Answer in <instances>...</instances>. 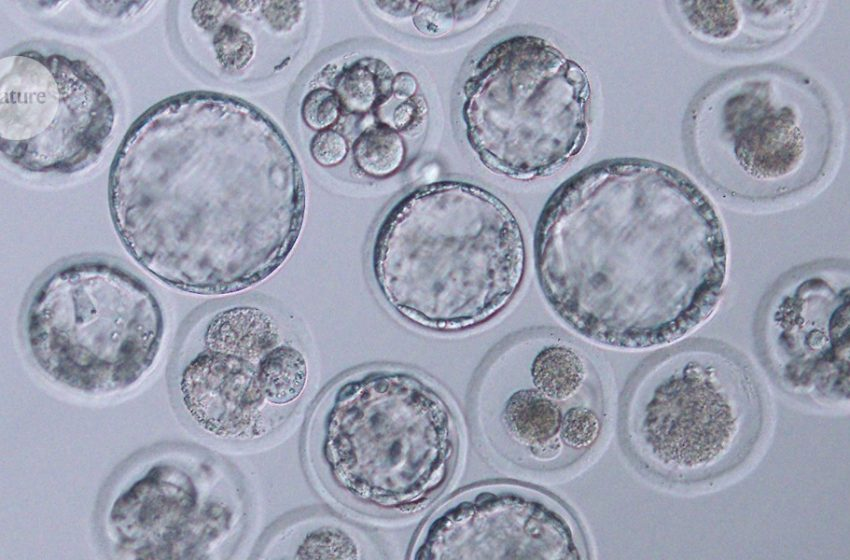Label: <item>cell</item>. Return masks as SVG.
I'll list each match as a JSON object with an SVG mask.
<instances>
[{"mask_svg":"<svg viewBox=\"0 0 850 560\" xmlns=\"http://www.w3.org/2000/svg\"><path fill=\"white\" fill-rule=\"evenodd\" d=\"M534 255L554 313L584 338L623 350L696 330L727 278L712 202L681 172L642 159L601 161L563 182L540 214Z\"/></svg>","mask_w":850,"mask_h":560,"instance_id":"obj_1","label":"cell"},{"mask_svg":"<svg viewBox=\"0 0 850 560\" xmlns=\"http://www.w3.org/2000/svg\"><path fill=\"white\" fill-rule=\"evenodd\" d=\"M226 103L191 93L140 115L113 159L108 202L131 257L183 292L225 295L255 286L288 258L303 191L244 184L225 151Z\"/></svg>","mask_w":850,"mask_h":560,"instance_id":"obj_2","label":"cell"},{"mask_svg":"<svg viewBox=\"0 0 850 560\" xmlns=\"http://www.w3.org/2000/svg\"><path fill=\"white\" fill-rule=\"evenodd\" d=\"M307 470L331 501L364 517L416 515L450 484L461 453L458 417L428 378L375 366L332 383L303 440Z\"/></svg>","mask_w":850,"mask_h":560,"instance_id":"obj_3","label":"cell"},{"mask_svg":"<svg viewBox=\"0 0 850 560\" xmlns=\"http://www.w3.org/2000/svg\"><path fill=\"white\" fill-rule=\"evenodd\" d=\"M526 262L523 231L507 203L456 180L401 197L369 248L371 277L386 306L436 332L469 330L499 315L520 290Z\"/></svg>","mask_w":850,"mask_h":560,"instance_id":"obj_4","label":"cell"},{"mask_svg":"<svg viewBox=\"0 0 850 560\" xmlns=\"http://www.w3.org/2000/svg\"><path fill=\"white\" fill-rule=\"evenodd\" d=\"M770 409L750 364L711 341L671 348L632 377L620 414L625 450L654 482L706 490L743 472L763 447Z\"/></svg>","mask_w":850,"mask_h":560,"instance_id":"obj_5","label":"cell"},{"mask_svg":"<svg viewBox=\"0 0 850 560\" xmlns=\"http://www.w3.org/2000/svg\"><path fill=\"white\" fill-rule=\"evenodd\" d=\"M688 151L700 177L724 198L785 202L820 183L832 165L837 124L823 89L781 66L728 71L694 100Z\"/></svg>","mask_w":850,"mask_h":560,"instance_id":"obj_6","label":"cell"},{"mask_svg":"<svg viewBox=\"0 0 850 560\" xmlns=\"http://www.w3.org/2000/svg\"><path fill=\"white\" fill-rule=\"evenodd\" d=\"M596 356L560 332L535 330L498 347L476 378L471 414L478 442L499 467L558 478L601 447L609 401Z\"/></svg>","mask_w":850,"mask_h":560,"instance_id":"obj_7","label":"cell"},{"mask_svg":"<svg viewBox=\"0 0 850 560\" xmlns=\"http://www.w3.org/2000/svg\"><path fill=\"white\" fill-rule=\"evenodd\" d=\"M310 383L297 332L271 305L223 300L198 311L183 329L169 385L177 412L209 439L259 443L280 431Z\"/></svg>","mask_w":850,"mask_h":560,"instance_id":"obj_8","label":"cell"},{"mask_svg":"<svg viewBox=\"0 0 850 560\" xmlns=\"http://www.w3.org/2000/svg\"><path fill=\"white\" fill-rule=\"evenodd\" d=\"M22 338L48 380L87 396L124 392L151 371L165 334L162 306L137 274L111 260L79 257L31 288Z\"/></svg>","mask_w":850,"mask_h":560,"instance_id":"obj_9","label":"cell"},{"mask_svg":"<svg viewBox=\"0 0 850 560\" xmlns=\"http://www.w3.org/2000/svg\"><path fill=\"white\" fill-rule=\"evenodd\" d=\"M586 71L550 40L516 34L487 47L462 86L469 146L490 171L516 180L551 175L588 139Z\"/></svg>","mask_w":850,"mask_h":560,"instance_id":"obj_10","label":"cell"},{"mask_svg":"<svg viewBox=\"0 0 850 560\" xmlns=\"http://www.w3.org/2000/svg\"><path fill=\"white\" fill-rule=\"evenodd\" d=\"M248 500L222 456L185 443L135 452L111 473L95 528L111 559L222 560L240 542Z\"/></svg>","mask_w":850,"mask_h":560,"instance_id":"obj_11","label":"cell"},{"mask_svg":"<svg viewBox=\"0 0 850 560\" xmlns=\"http://www.w3.org/2000/svg\"><path fill=\"white\" fill-rule=\"evenodd\" d=\"M1 152L20 170L71 175L100 158L115 124L102 77L82 59L21 50L0 61Z\"/></svg>","mask_w":850,"mask_h":560,"instance_id":"obj_12","label":"cell"},{"mask_svg":"<svg viewBox=\"0 0 850 560\" xmlns=\"http://www.w3.org/2000/svg\"><path fill=\"white\" fill-rule=\"evenodd\" d=\"M763 358L788 393L815 406L849 402V268L801 267L769 294L759 320Z\"/></svg>","mask_w":850,"mask_h":560,"instance_id":"obj_13","label":"cell"},{"mask_svg":"<svg viewBox=\"0 0 850 560\" xmlns=\"http://www.w3.org/2000/svg\"><path fill=\"white\" fill-rule=\"evenodd\" d=\"M589 547L577 518L558 498L510 482L468 487L421 527L419 560H581Z\"/></svg>","mask_w":850,"mask_h":560,"instance_id":"obj_14","label":"cell"},{"mask_svg":"<svg viewBox=\"0 0 850 560\" xmlns=\"http://www.w3.org/2000/svg\"><path fill=\"white\" fill-rule=\"evenodd\" d=\"M811 2H674L684 29L713 50L748 53L775 48L793 37L810 16Z\"/></svg>","mask_w":850,"mask_h":560,"instance_id":"obj_15","label":"cell"},{"mask_svg":"<svg viewBox=\"0 0 850 560\" xmlns=\"http://www.w3.org/2000/svg\"><path fill=\"white\" fill-rule=\"evenodd\" d=\"M256 559L382 558L374 538L363 528L324 511H300L272 525L255 549Z\"/></svg>","mask_w":850,"mask_h":560,"instance_id":"obj_16","label":"cell"},{"mask_svg":"<svg viewBox=\"0 0 850 560\" xmlns=\"http://www.w3.org/2000/svg\"><path fill=\"white\" fill-rule=\"evenodd\" d=\"M390 69L377 60H360L338 77L335 93L342 108L351 113H366L381 103L392 90Z\"/></svg>","mask_w":850,"mask_h":560,"instance_id":"obj_17","label":"cell"},{"mask_svg":"<svg viewBox=\"0 0 850 560\" xmlns=\"http://www.w3.org/2000/svg\"><path fill=\"white\" fill-rule=\"evenodd\" d=\"M352 154L357 168L364 175L384 179L401 168L406 146L396 129L387 124H378L357 137Z\"/></svg>","mask_w":850,"mask_h":560,"instance_id":"obj_18","label":"cell"},{"mask_svg":"<svg viewBox=\"0 0 850 560\" xmlns=\"http://www.w3.org/2000/svg\"><path fill=\"white\" fill-rule=\"evenodd\" d=\"M341 103L335 91L319 87L303 99L301 115L305 124L316 131L329 129L339 118Z\"/></svg>","mask_w":850,"mask_h":560,"instance_id":"obj_19","label":"cell"},{"mask_svg":"<svg viewBox=\"0 0 850 560\" xmlns=\"http://www.w3.org/2000/svg\"><path fill=\"white\" fill-rule=\"evenodd\" d=\"M310 152L315 162L322 167H335L346 158L348 144L340 133L332 129H326L319 131L312 138Z\"/></svg>","mask_w":850,"mask_h":560,"instance_id":"obj_20","label":"cell"},{"mask_svg":"<svg viewBox=\"0 0 850 560\" xmlns=\"http://www.w3.org/2000/svg\"><path fill=\"white\" fill-rule=\"evenodd\" d=\"M416 78L408 72H399L393 77L392 93L398 99L405 100L413 97L417 91Z\"/></svg>","mask_w":850,"mask_h":560,"instance_id":"obj_21","label":"cell"},{"mask_svg":"<svg viewBox=\"0 0 850 560\" xmlns=\"http://www.w3.org/2000/svg\"><path fill=\"white\" fill-rule=\"evenodd\" d=\"M417 116V109L413 103L406 101L397 106L393 113V127L398 130L408 129Z\"/></svg>","mask_w":850,"mask_h":560,"instance_id":"obj_22","label":"cell"}]
</instances>
